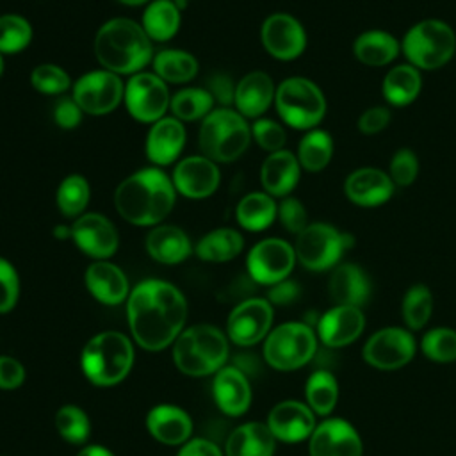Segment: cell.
Returning <instances> with one entry per match:
<instances>
[{"label":"cell","mask_w":456,"mask_h":456,"mask_svg":"<svg viewBox=\"0 0 456 456\" xmlns=\"http://www.w3.org/2000/svg\"><path fill=\"white\" fill-rule=\"evenodd\" d=\"M126 317L135 342L148 351H160L182 333L187 301L173 283L148 278L130 290Z\"/></svg>","instance_id":"6da1fadb"},{"label":"cell","mask_w":456,"mask_h":456,"mask_svg":"<svg viewBox=\"0 0 456 456\" xmlns=\"http://www.w3.org/2000/svg\"><path fill=\"white\" fill-rule=\"evenodd\" d=\"M171 175L162 167L146 166L125 176L114 189V208L132 226L153 228L166 221L176 203Z\"/></svg>","instance_id":"7a4b0ae2"},{"label":"cell","mask_w":456,"mask_h":456,"mask_svg":"<svg viewBox=\"0 0 456 456\" xmlns=\"http://www.w3.org/2000/svg\"><path fill=\"white\" fill-rule=\"evenodd\" d=\"M93 52L98 64L119 77H132L144 71L155 55L153 41L139 21L126 16H114L103 21L93 39Z\"/></svg>","instance_id":"3957f363"},{"label":"cell","mask_w":456,"mask_h":456,"mask_svg":"<svg viewBox=\"0 0 456 456\" xmlns=\"http://www.w3.org/2000/svg\"><path fill=\"white\" fill-rule=\"evenodd\" d=\"M251 125L233 107H216L200 121V153L216 164H230L240 159L251 144Z\"/></svg>","instance_id":"277c9868"},{"label":"cell","mask_w":456,"mask_h":456,"mask_svg":"<svg viewBox=\"0 0 456 456\" xmlns=\"http://www.w3.org/2000/svg\"><path fill=\"white\" fill-rule=\"evenodd\" d=\"M228 356L224 333L212 324H196L183 330L173 344L175 365L189 376L217 372Z\"/></svg>","instance_id":"5b68a950"},{"label":"cell","mask_w":456,"mask_h":456,"mask_svg":"<svg viewBox=\"0 0 456 456\" xmlns=\"http://www.w3.org/2000/svg\"><path fill=\"white\" fill-rule=\"evenodd\" d=\"M401 52L408 64L420 71H433L452 59L456 52V34L447 21L426 18L406 30L401 39Z\"/></svg>","instance_id":"8992f818"},{"label":"cell","mask_w":456,"mask_h":456,"mask_svg":"<svg viewBox=\"0 0 456 456\" xmlns=\"http://www.w3.org/2000/svg\"><path fill=\"white\" fill-rule=\"evenodd\" d=\"M134 363L132 342L119 331L93 337L82 351V369L87 379L100 387L119 383Z\"/></svg>","instance_id":"52a82bcc"},{"label":"cell","mask_w":456,"mask_h":456,"mask_svg":"<svg viewBox=\"0 0 456 456\" xmlns=\"http://www.w3.org/2000/svg\"><path fill=\"white\" fill-rule=\"evenodd\" d=\"M274 109L280 119L296 130H312L326 116V96L306 77H289L276 86Z\"/></svg>","instance_id":"ba28073f"},{"label":"cell","mask_w":456,"mask_h":456,"mask_svg":"<svg viewBox=\"0 0 456 456\" xmlns=\"http://www.w3.org/2000/svg\"><path fill=\"white\" fill-rule=\"evenodd\" d=\"M353 246V237L337 226L322 221L310 223L296 235V260L308 271H328L340 264L346 249Z\"/></svg>","instance_id":"9c48e42d"},{"label":"cell","mask_w":456,"mask_h":456,"mask_svg":"<svg viewBox=\"0 0 456 456\" xmlns=\"http://www.w3.org/2000/svg\"><path fill=\"white\" fill-rule=\"evenodd\" d=\"M317 351V337L310 324L285 322L269 331L264 344L265 362L278 370L306 365Z\"/></svg>","instance_id":"30bf717a"},{"label":"cell","mask_w":456,"mask_h":456,"mask_svg":"<svg viewBox=\"0 0 456 456\" xmlns=\"http://www.w3.org/2000/svg\"><path fill=\"white\" fill-rule=\"evenodd\" d=\"M171 93L167 84L153 71H139L125 80L123 105L132 119L151 125L167 116Z\"/></svg>","instance_id":"8fae6325"},{"label":"cell","mask_w":456,"mask_h":456,"mask_svg":"<svg viewBox=\"0 0 456 456\" xmlns=\"http://www.w3.org/2000/svg\"><path fill=\"white\" fill-rule=\"evenodd\" d=\"M125 96L123 77L98 68L82 73L71 86V98L87 116H105L114 112Z\"/></svg>","instance_id":"7c38bea8"},{"label":"cell","mask_w":456,"mask_h":456,"mask_svg":"<svg viewBox=\"0 0 456 456\" xmlns=\"http://www.w3.org/2000/svg\"><path fill=\"white\" fill-rule=\"evenodd\" d=\"M296 262L294 244L280 237H265L248 251L246 269L253 281L271 287L289 278Z\"/></svg>","instance_id":"4fadbf2b"},{"label":"cell","mask_w":456,"mask_h":456,"mask_svg":"<svg viewBox=\"0 0 456 456\" xmlns=\"http://www.w3.org/2000/svg\"><path fill=\"white\" fill-rule=\"evenodd\" d=\"M363 360L379 370L401 369L411 362L415 356V338L413 335L397 326H388L378 330L369 337L363 346Z\"/></svg>","instance_id":"5bb4252c"},{"label":"cell","mask_w":456,"mask_h":456,"mask_svg":"<svg viewBox=\"0 0 456 456\" xmlns=\"http://www.w3.org/2000/svg\"><path fill=\"white\" fill-rule=\"evenodd\" d=\"M260 43L271 57L294 61L306 48V30L296 16L273 12L260 25Z\"/></svg>","instance_id":"9a60e30c"},{"label":"cell","mask_w":456,"mask_h":456,"mask_svg":"<svg viewBox=\"0 0 456 456\" xmlns=\"http://www.w3.org/2000/svg\"><path fill=\"white\" fill-rule=\"evenodd\" d=\"M171 180L178 196L207 200L219 189L221 169L219 164L201 153L187 155L173 166Z\"/></svg>","instance_id":"2e32d148"},{"label":"cell","mask_w":456,"mask_h":456,"mask_svg":"<svg viewBox=\"0 0 456 456\" xmlns=\"http://www.w3.org/2000/svg\"><path fill=\"white\" fill-rule=\"evenodd\" d=\"M71 240L93 260H109L119 248L116 224L100 212H86L71 221Z\"/></svg>","instance_id":"e0dca14e"},{"label":"cell","mask_w":456,"mask_h":456,"mask_svg":"<svg viewBox=\"0 0 456 456\" xmlns=\"http://www.w3.org/2000/svg\"><path fill=\"white\" fill-rule=\"evenodd\" d=\"M271 324L273 305L264 297H249L230 312L226 330L232 342L239 346H253L269 335Z\"/></svg>","instance_id":"ac0fdd59"},{"label":"cell","mask_w":456,"mask_h":456,"mask_svg":"<svg viewBox=\"0 0 456 456\" xmlns=\"http://www.w3.org/2000/svg\"><path fill=\"white\" fill-rule=\"evenodd\" d=\"M185 142V123L169 114L150 125L144 139V153L151 166L164 169L166 166L176 164L180 160Z\"/></svg>","instance_id":"d6986e66"},{"label":"cell","mask_w":456,"mask_h":456,"mask_svg":"<svg viewBox=\"0 0 456 456\" xmlns=\"http://www.w3.org/2000/svg\"><path fill=\"white\" fill-rule=\"evenodd\" d=\"M310 456H362L358 431L344 419H328L315 426L308 438Z\"/></svg>","instance_id":"ffe728a7"},{"label":"cell","mask_w":456,"mask_h":456,"mask_svg":"<svg viewBox=\"0 0 456 456\" xmlns=\"http://www.w3.org/2000/svg\"><path fill=\"white\" fill-rule=\"evenodd\" d=\"M274 94L273 77L262 69H253L235 82L233 109L246 119H258L274 105Z\"/></svg>","instance_id":"44dd1931"},{"label":"cell","mask_w":456,"mask_h":456,"mask_svg":"<svg viewBox=\"0 0 456 456\" xmlns=\"http://www.w3.org/2000/svg\"><path fill=\"white\" fill-rule=\"evenodd\" d=\"M395 191L388 173L379 167H358L344 180V192L356 207L370 208L387 203Z\"/></svg>","instance_id":"7402d4cb"},{"label":"cell","mask_w":456,"mask_h":456,"mask_svg":"<svg viewBox=\"0 0 456 456\" xmlns=\"http://www.w3.org/2000/svg\"><path fill=\"white\" fill-rule=\"evenodd\" d=\"M267 426L276 440L296 444L310 438L315 429V417L305 403L281 401L269 411Z\"/></svg>","instance_id":"603a6c76"},{"label":"cell","mask_w":456,"mask_h":456,"mask_svg":"<svg viewBox=\"0 0 456 456\" xmlns=\"http://www.w3.org/2000/svg\"><path fill=\"white\" fill-rule=\"evenodd\" d=\"M365 328V317L358 306L335 305L317 321V335L328 347H344L354 342Z\"/></svg>","instance_id":"cb8c5ba5"},{"label":"cell","mask_w":456,"mask_h":456,"mask_svg":"<svg viewBox=\"0 0 456 456\" xmlns=\"http://www.w3.org/2000/svg\"><path fill=\"white\" fill-rule=\"evenodd\" d=\"M89 294L109 306L119 305L128 299L130 285L123 269L110 260H93L84 274Z\"/></svg>","instance_id":"d4e9b609"},{"label":"cell","mask_w":456,"mask_h":456,"mask_svg":"<svg viewBox=\"0 0 456 456\" xmlns=\"http://www.w3.org/2000/svg\"><path fill=\"white\" fill-rule=\"evenodd\" d=\"M146 253L159 264L176 265L194 253L187 232L176 224L160 223L148 230L144 237Z\"/></svg>","instance_id":"484cf974"},{"label":"cell","mask_w":456,"mask_h":456,"mask_svg":"<svg viewBox=\"0 0 456 456\" xmlns=\"http://www.w3.org/2000/svg\"><path fill=\"white\" fill-rule=\"evenodd\" d=\"M301 178V166L294 151L280 150L267 153L260 166L262 191L273 198H285L296 189Z\"/></svg>","instance_id":"4316f807"},{"label":"cell","mask_w":456,"mask_h":456,"mask_svg":"<svg viewBox=\"0 0 456 456\" xmlns=\"http://www.w3.org/2000/svg\"><path fill=\"white\" fill-rule=\"evenodd\" d=\"M216 404L232 417L242 415L251 404V387L239 367H221L212 385Z\"/></svg>","instance_id":"83f0119b"},{"label":"cell","mask_w":456,"mask_h":456,"mask_svg":"<svg viewBox=\"0 0 456 456\" xmlns=\"http://www.w3.org/2000/svg\"><path fill=\"white\" fill-rule=\"evenodd\" d=\"M328 292L335 305L360 308L370 296V281L360 265L344 262L333 267Z\"/></svg>","instance_id":"f1b7e54d"},{"label":"cell","mask_w":456,"mask_h":456,"mask_svg":"<svg viewBox=\"0 0 456 456\" xmlns=\"http://www.w3.org/2000/svg\"><path fill=\"white\" fill-rule=\"evenodd\" d=\"M401 53V41L387 30L370 28L360 32L353 41V55L369 68H383L392 64Z\"/></svg>","instance_id":"f546056e"},{"label":"cell","mask_w":456,"mask_h":456,"mask_svg":"<svg viewBox=\"0 0 456 456\" xmlns=\"http://www.w3.org/2000/svg\"><path fill=\"white\" fill-rule=\"evenodd\" d=\"M146 428L155 440L166 445H180L189 440L192 422L182 408L173 404H159L150 410Z\"/></svg>","instance_id":"4dcf8cb0"},{"label":"cell","mask_w":456,"mask_h":456,"mask_svg":"<svg viewBox=\"0 0 456 456\" xmlns=\"http://www.w3.org/2000/svg\"><path fill=\"white\" fill-rule=\"evenodd\" d=\"M139 23L153 43L171 41L182 25V5L175 0H151Z\"/></svg>","instance_id":"1f68e13d"},{"label":"cell","mask_w":456,"mask_h":456,"mask_svg":"<svg viewBox=\"0 0 456 456\" xmlns=\"http://www.w3.org/2000/svg\"><path fill=\"white\" fill-rule=\"evenodd\" d=\"M244 249V237L232 226H219L198 239L194 244V255L210 264L230 262Z\"/></svg>","instance_id":"d6a6232c"},{"label":"cell","mask_w":456,"mask_h":456,"mask_svg":"<svg viewBox=\"0 0 456 456\" xmlns=\"http://www.w3.org/2000/svg\"><path fill=\"white\" fill-rule=\"evenodd\" d=\"M151 71L167 86H187L200 71L196 55L182 48H162L151 59Z\"/></svg>","instance_id":"836d02e7"},{"label":"cell","mask_w":456,"mask_h":456,"mask_svg":"<svg viewBox=\"0 0 456 456\" xmlns=\"http://www.w3.org/2000/svg\"><path fill=\"white\" fill-rule=\"evenodd\" d=\"M422 89V75L420 69L404 62L392 66L383 82L381 94L388 105L406 107L417 100Z\"/></svg>","instance_id":"e575fe53"},{"label":"cell","mask_w":456,"mask_h":456,"mask_svg":"<svg viewBox=\"0 0 456 456\" xmlns=\"http://www.w3.org/2000/svg\"><path fill=\"white\" fill-rule=\"evenodd\" d=\"M278 217L276 198L264 191L244 194L235 207V221L246 232H264Z\"/></svg>","instance_id":"d590c367"},{"label":"cell","mask_w":456,"mask_h":456,"mask_svg":"<svg viewBox=\"0 0 456 456\" xmlns=\"http://www.w3.org/2000/svg\"><path fill=\"white\" fill-rule=\"evenodd\" d=\"M276 438L267 424L246 422L226 440V456H273Z\"/></svg>","instance_id":"8d00e7d4"},{"label":"cell","mask_w":456,"mask_h":456,"mask_svg":"<svg viewBox=\"0 0 456 456\" xmlns=\"http://www.w3.org/2000/svg\"><path fill=\"white\" fill-rule=\"evenodd\" d=\"M91 201V183L80 173L66 175L55 191V205L62 217L77 219L87 212Z\"/></svg>","instance_id":"74e56055"},{"label":"cell","mask_w":456,"mask_h":456,"mask_svg":"<svg viewBox=\"0 0 456 456\" xmlns=\"http://www.w3.org/2000/svg\"><path fill=\"white\" fill-rule=\"evenodd\" d=\"M333 139L331 134L322 130V128H312L306 130L296 150V157L299 160L301 169L308 173H319L328 167L333 157Z\"/></svg>","instance_id":"f35d334b"},{"label":"cell","mask_w":456,"mask_h":456,"mask_svg":"<svg viewBox=\"0 0 456 456\" xmlns=\"http://www.w3.org/2000/svg\"><path fill=\"white\" fill-rule=\"evenodd\" d=\"M216 109V102L207 87L183 86L171 94L169 112L182 123L201 121Z\"/></svg>","instance_id":"ab89813d"},{"label":"cell","mask_w":456,"mask_h":456,"mask_svg":"<svg viewBox=\"0 0 456 456\" xmlns=\"http://www.w3.org/2000/svg\"><path fill=\"white\" fill-rule=\"evenodd\" d=\"M305 395L310 410L317 415H330L337 406L338 383L328 369H321L310 374L305 387Z\"/></svg>","instance_id":"60d3db41"},{"label":"cell","mask_w":456,"mask_h":456,"mask_svg":"<svg viewBox=\"0 0 456 456\" xmlns=\"http://www.w3.org/2000/svg\"><path fill=\"white\" fill-rule=\"evenodd\" d=\"M34 37L32 23L16 12L0 14V52L14 55L23 52Z\"/></svg>","instance_id":"b9f144b4"},{"label":"cell","mask_w":456,"mask_h":456,"mask_svg":"<svg viewBox=\"0 0 456 456\" xmlns=\"http://www.w3.org/2000/svg\"><path fill=\"white\" fill-rule=\"evenodd\" d=\"M403 319L410 330H420L431 317L433 312V294L431 290L422 285H411L401 303Z\"/></svg>","instance_id":"7bdbcfd3"},{"label":"cell","mask_w":456,"mask_h":456,"mask_svg":"<svg viewBox=\"0 0 456 456\" xmlns=\"http://www.w3.org/2000/svg\"><path fill=\"white\" fill-rule=\"evenodd\" d=\"M28 80L30 86L45 96H61L73 86L69 73L53 62H41L32 68Z\"/></svg>","instance_id":"ee69618b"},{"label":"cell","mask_w":456,"mask_h":456,"mask_svg":"<svg viewBox=\"0 0 456 456\" xmlns=\"http://www.w3.org/2000/svg\"><path fill=\"white\" fill-rule=\"evenodd\" d=\"M55 428L69 444H84L89 438L91 424L82 408L66 404L55 413Z\"/></svg>","instance_id":"f6af8a7d"},{"label":"cell","mask_w":456,"mask_h":456,"mask_svg":"<svg viewBox=\"0 0 456 456\" xmlns=\"http://www.w3.org/2000/svg\"><path fill=\"white\" fill-rule=\"evenodd\" d=\"M422 353L438 363H449L456 360V330L438 326L424 333L420 342Z\"/></svg>","instance_id":"bcb514c9"},{"label":"cell","mask_w":456,"mask_h":456,"mask_svg":"<svg viewBox=\"0 0 456 456\" xmlns=\"http://www.w3.org/2000/svg\"><path fill=\"white\" fill-rule=\"evenodd\" d=\"M251 139L265 153H274V151H280L285 148L287 132L280 121L262 116V118L251 121Z\"/></svg>","instance_id":"7dc6e473"},{"label":"cell","mask_w":456,"mask_h":456,"mask_svg":"<svg viewBox=\"0 0 456 456\" xmlns=\"http://www.w3.org/2000/svg\"><path fill=\"white\" fill-rule=\"evenodd\" d=\"M388 176L395 187H408L417 180L419 175V157L410 148H399L390 159Z\"/></svg>","instance_id":"c3c4849f"},{"label":"cell","mask_w":456,"mask_h":456,"mask_svg":"<svg viewBox=\"0 0 456 456\" xmlns=\"http://www.w3.org/2000/svg\"><path fill=\"white\" fill-rule=\"evenodd\" d=\"M276 219L289 233H294V235H297L310 224L308 212H306L303 201L294 196H285L280 200Z\"/></svg>","instance_id":"681fc988"},{"label":"cell","mask_w":456,"mask_h":456,"mask_svg":"<svg viewBox=\"0 0 456 456\" xmlns=\"http://www.w3.org/2000/svg\"><path fill=\"white\" fill-rule=\"evenodd\" d=\"M20 296V276L16 267L0 256V314L14 308Z\"/></svg>","instance_id":"f907efd6"},{"label":"cell","mask_w":456,"mask_h":456,"mask_svg":"<svg viewBox=\"0 0 456 456\" xmlns=\"http://www.w3.org/2000/svg\"><path fill=\"white\" fill-rule=\"evenodd\" d=\"M52 118L59 128L73 130L82 123L84 112L71 96H64V98H59L57 103L53 105Z\"/></svg>","instance_id":"816d5d0a"},{"label":"cell","mask_w":456,"mask_h":456,"mask_svg":"<svg viewBox=\"0 0 456 456\" xmlns=\"http://www.w3.org/2000/svg\"><path fill=\"white\" fill-rule=\"evenodd\" d=\"M392 119L390 109L385 105H372L365 109L358 118V130L365 135H376L383 132Z\"/></svg>","instance_id":"f5cc1de1"},{"label":"cell","mask_w":456,"mask_h":456,"mask_svg":"<svg viewBox=\"0 0 456 456\" xmlns=\"http://www.w3.org/2000/svg\"><path fill=\"white\" fill-rule=\"evenodd\" d=\"M208 93L212 94L214 102L219 103V107H233L235 98V82L226 73H214L208 77L207 86Z\"/></svg>","instance_id":"db71d44e"},{"label":"cell","mask_w":456,"mask_h":456,"mask_svg":"<svg viewBox=\"0 0 456 456\" xmlns=\"http://www.w3.org/2000/svg\"><path fill=\"white\" fill-rule=\"evenodd\" d=\"M25 379V367L12 356L0 354V388H18Z\"/></svg>","instance_id":"11a10c76"},{"label":"cell","mask_w":456,"mask_h":456,"mask_svg":"<svg viewBox=\"0 0 456 456\" xmlns=\"http://www.w3.org/2000/svg\"><path fill=\"white\" fill-rule=\"evenodd\" d=\"M301 294V287L297 285V281L294 280H281L274 285L269 287L267 290V301L271 305H278V306H285V305H290L294 303Z\"/></svg>","instance_id":"9f6ffc18"},{"label":"cell","mask_w":456,"mask_h":456,"mask_svg":"<svg viewBox=\"0 0 456 456\" xmlns=\"http://www.w3.org/2000/svg\"><path fill=\"white\" fill-rule=\"evenodd\" d=\"M178 456H223L219 447L205 438H194L180 449Z\"/></svg>","instance_id":"6f0895ef"},{"label":"cell","mask_w":456,"mask_h":456,"mask_svg":"<svg viewBox=\"0 0 456 456\" xmlns=\"http://www.w3.org/2000/svg\"><path fill=\"white\" fill-rule=\"evenodd\" d=\"M77 456H114V454L102 445H87Z\"/></svg>","instance_id":"680465c9"},{"label":"cell","mask_w":456,"mask_h":456,"mask_svg":"<svg viewBox=\"0 0 456 456\" xmlns=\"http://www.w3.org/2000/svg\"><path fill=\"white\" fill-rule=\"evenodd\" d=\"M53 237L59 239V240H68L71 239V224H64V223H59L53 226Z\"/></svg>","instance_id":"91938a15"},{"label":"cell","mask_w":456,"mask_h":456,"mask_svg":"<svg viewBox=\"0 0 456 456\" xmlns=\"http://www.w3.org/2000/svg\"><path fill=\"white\" fill-rule=\"evenodd\" d=\"M123 5H128V7H139V5H148L151 0H116Z\"/></svg>","instance_id":"94428289"},{"label":"cell","mask_w":456,"mask_h":456,"mask_svg":"<svg viewBox=\"0 0 456 456\" xmlns=\"http://www.w3.org/2000/svg\"><path fill=\"white\" fill-rule=\"evenodd\" d=\"M4 71H5V55L0 52V78H2Z\"/></svg>","instance_id":"6125c7cd"},{"label":"cell","mask_w":456,"mask_h":456,"mask_svg":"<svg viewBox=\"0 0 456 456\" xmlns=\"http://www.w3.org/2000/svg\"><path fill=\"white\" fill-rule=\"evenodd\" d=\"M175 2H178V4H180V5H182V7H183V5H185V4H187V2H189V0H175Z\"/></svg>","instance_id":"be15d7a7"}]
</instances>
